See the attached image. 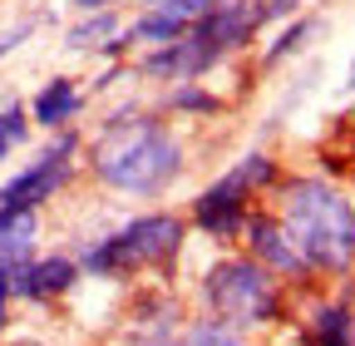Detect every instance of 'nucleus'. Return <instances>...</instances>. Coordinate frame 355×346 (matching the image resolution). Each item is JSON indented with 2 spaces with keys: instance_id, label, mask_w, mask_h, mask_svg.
I'll list each match as a JSON object with an SVG mask.
<instances>
[{
  "instance_id": "1",
  "label": "nucleus",
  "mask_w": 355,
  "mask_h": 346,
  "mask_svg": "<svg viewBox=\"0 0 355 346\" xmlns=\"http://www.w3.org/2000/svg\"><path fill=\"white\" fill-rule=\"evenodd\" d=\"M94 163L99 183L119 193H163L178 173H183V144L173 139V129L148 114H119L104 124V134L94 139Z\"/></svg>"
},
{
  "instance_id": "2",
  "label": "nucleus",
  "mask_w": 355,
  "mask_h": 346,
  "mask_svg": "<svg viewBox=\"0 0 355 346\" xmlns=\"http://www.w3.org/2000/svg\"><path fill=\"white\" fill-rule=\"evenodd\" d=\"M282 228L306 272H345L355 263V208L326 179H291L282 193Z\"/></svg>"
},
{
  "instance_id": "3",
  "label": "nucleus",
  "mask_w": 355,
  "mask_h": 346,
  "mask_svg": "<svg viewBox=\"0 0 355 346\" xmlns=\"http://www.w3.org/2000/svg\"><path fill=\"white\" fill-rule=\"evenodd\" d=\"M178 247H183V218L173 213H148V218H133L119 233L99 238L94 247H84V267L94 277H139V272H168L178 263Z\"/></svg>"
},
{
  "instance_id": "4",
  "label": "nucleus",
  "mask_w": 355,
  "mask_h": 346,
  "mask_svg": "<svg viewBox=\"0 0 355 346\" xmlns=\"http://www.w3.org/2000/svg\"><path fill=\"white\" fill-rule=\"evenodd\" d=\"M202 297L217 322L227 327H266L282 322V287L272 282L257 257H227V263L207 267L202 277Z\"/></svg>"
},
{
  "instance_id": "5",
  "label": "nucleus",
  "mask_w": 355,
  "mask_h": 346,
  "mask_svg": "<svg viewBox=\"0 0 355 346\" xmlns=\"http://www.w3.org/2000/svg\"><path fill=\"white\" fill-rule=\"evenodd\" d=\"M277 179V163L266 158V154H247L232 173H222V179L212 183V188H202L198 198H193V223L207 233V238H237L242 233V223H247V198L257 193V188H266Z\"/></svg>"
},
{
  "instance_id": "6",
  "label": "nucleus",
  "mask_w": 355,
  "mask_h": 346,
  "mask_svg": "<svg viewBox=\"0 0 355 346\" xmlns=\"http://www.w3.org/2000/svg\"><path fill=\"white\" fill-rule=\"evenodd\" d=\"M74 168V134H64L55 149H44L25 173H15V179L0 188V208H40L44 198H55L69 179Z\"/></svg>"
},
{
  "instance_id": "7",
  "label": "nucleus",
  "mask_w": 355,
  "mask_h": 346,
  "mask_svg": "<svg viewBox=\"0 0 355 346\" xmlns=\"http://www.w3.org/2000/svg\"><path fill=\"white\" fill-rule=\"evenodd\" d=\"M237 238H247L252 257H257L261 267H272L277 277H311L306 263H301V252L291 247V238H286V228L277 218H266V213H247V223H242Z\"/></svg>"
},
{
  "instance_id": "8",
  "label": "nucleus",
  "mask_w": 355,
  "mask_h": 346,
  "mask_svg": "<svg viewBox=\"0 0 355 346\" xmlns=\"http://www.w3.org/2000/svg\"><path fill=\"white\" fill-rule=\"evenodd\" d=\"M79 267L69 263V257H40V263H25L10 267V292L15 297H30V302H50V297H64L74 287Z\"/></svg>"
},
{
  "instance_id": "9",
  "label": "nucleus",
  "mask_w": 355,
  "mask_h": 346,
  "mask_svg": "<svg viewBox=\"0 0 355 346\" xmlns=\"http://www.w3.org/2000/svg\"><path fill=\"white\" fill-rule=\"evenodd\" d=\"M35 238H40V218L35 208H0V267H20L25 257L35 252Z\"/></svg>"
},
{
  "instance_id": "10",
  "label": "nucleus",
  "mask_w": 355,
  "mask_h": 346,
  "mask_svg": "<svg viewBox=\"0 0 355 346\" xmlns=\"http://www.w3.org/2000/svg\"><path fill=\"white\" fill-rule=\"evenodd\" d=\"M79 109H84V94L74 90V79H50V84L35 94V104H30L35 124H44V129H64Z\"/></svg>"
},
{
  "instance_id": "11",
  "label": "nucleus",
  "mask_w": 355,
  "mask_h": 346,
  "mask_svg": "<svg viewBox=\"0 0 355 346\" xmlns=\"http://www.w3.org/2000/svg\"><path fill=\"white\" fill-rule=\"evenodd\" d=\"M306 341L311 346H355V312H350V302H321V307L311 312Z\"/></svg>"
},
{
  "instance_id": "12",
  "label": "nucleus",
  "mask_w": 355,
  "mask_h": 346,
  "mask_svg": "<svg viewBox=\"0 0 355 346\" xmlns=\"http://www.w3.org/2000/svg\"><path fill=\"white\" fill-rule=\"evenodd\" d=\"M188 20L193 15H183V10H173V6H153L144 20H133L128 30H123V40H148V45H168V40H178L188 30ZM119 40V45H123Z\"/></svg>"
},
{
  "instance_id": "13",
  "label": "nucleus",
  "mask_w": 355,
  "mask_h": 346,
  "mask_svg": "<svg viewBox=\"0 0 355 346\" xmlns=\"http://www.w3.org/2000/svg\"><path fill=\"white\" fill-rule=\"evenodd\" d=\"M168 346H247L227 322H193L178 341H168Z\"/></svg>"
},
{
  "instance_id": "14",
  "label": "nucleus",
  "mask_w": 355,
  "mask_h": 346,
  "mask_svg": "<svg viewBox=\"0 0 355 346\" xmlns=\"http://www.w3.org/2000/svg\"><path fill=\"white\" fill-rule=\"evenodd\" d=\"M109 35H119V20H114L109 6H104V15H94V20H84V25L69 30V50H89V45H109V50H114Z\"/></svg>"
},
{
  "instance_id": "15",
  "label": "nucleus",
  "mask_w": 355,
  "mask_h": 346,
  "mask_svg": "<svg viewBox=\"0 0 355 346\" xmlns=\"http://www.w3.org/2000/svg\"><path fill=\"white\" fill-rule=\"evenodd\" d=\"M25 129H30V119H25L20 104H6V109H0V158H6V154L25 139Z\"/></svg>"
},
{
  "instance_id": "16",
  "label": "nucleus",
  "mask_w": 355,
  "mask_h": 346,
  "mask_svg": "<svg viewBox=\"0 0 355 346\" xmlns=\"http://www.w3.org/2000/svg\"><path fill=\"white\" fill-rule=\"evenodd\" d=\"M173 104H178V109H198V114H212V109H217V99L202 94V90H178Z\"/></svg>"
},
{
  "instance_id": "17",
  "label": "nucleus",
  "mask_w": 355,
  "mask_h": 346,
  "mask_svg": "<svg viewBox=\"0 0 355 346\" xmlns=\"http://www.w3.org/2000/svg\"><path fill=\"white\" fill-rule=\"evenodd\" d=\"M306 30H311V20H296V25H291V30L282 35V45H277L272 55H266V60H282L286 50H296V45H301V35H306Z\"/></svg>"
},
{
  "instance_id": "18",
  "label": "nucleus",
  "mask_w": 355,
  "mask_h": 346,
  "mask_svg": "<svg viewBox=\"0 0 355 346\" xmlns=\"http://www.w3.org/2000/svg\"><path fill=\"white\" fill-rule=\"evenodd\" d=\"M30 30H35V25H20V30H10V35H0V55H10V50H20L25 40H30Z\"/></svg>"
},
{
  "instance_id": "19",
  "label": "nucleus",
  "mask_w": 355,
  "mask_h": 346,
  "mask_svg": "<svg viewBox=\"0 0 355 346\" xmlns=\"http://www.w3.org/2000/svg\"><path fill=\"white\" fill-rule=\"evenodd\" d=\"M6 302H10V272L0 267V322H6Z\"/></svg>"
},
{
  "instance_id": "20",
  "label": "nucleus",
  "mask_w": 355,
  "mask_h": 346,
  "mask_svg": "<svg viewBox=\"0 0 355 346\" xmlns=\"http://www.w3.org/2000/svg\"><path fill=\"white\" fill-rule=\"evenodd\" d=\"M79 10H104V6H114V0H74Z\"/></svg>"
},
{
  "instance_id": "21",
  "label": "nucleus",
  "mask_w": 355,
  "mask_h": 346,
  "mask_svg": "<svg viewBox=\"0 0 355 346\" xmlns=\"http://www.w3.org/2000/svg\"><path fill=\"white\" fill-rule=\"evenodd\" d=\"M144 6H183V0H144Z\"/></svg>"
},
{
  "instance_id": "22",
  "label": "nucleus",
  "mask_w": 355,
  "mask_h": 346,
  "mask_svg": "<svg viewBox=\"0 0 355 346\" xmlns=\"http://www.w3.org/2000/svg\"><path fill=\"white\" fill-rule=\"evenodd\" d=\"M15 346H40V341H15Z\"/></svg>"
},
{
  "instance_id": "23",
  "label": "nucleus",
  "mask_w": 355,
  "mask_h": 346,
  "mask_svg": "<svg viewBox=\"0 0 355 346\" xmlns=\"http://www.w3.org/2000/svg\"><path fill=\"white\" fill-rule=\"evenodd\" d=\"M350 84H355V69H350Z\"/></svg>"
}]
</instances>
